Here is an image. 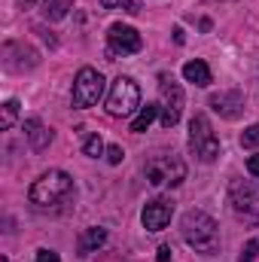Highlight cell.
<instances>
[{
	"mask_svg": "<svg viewBox=\"0 0 259 262\" xmlns=\"http://www.w3.org/2000/svg\"><path fill=\"white\" fill-rule=\"evenodd\" d=\"M180 232H183V241L198 253H217L220 247V226L204 210H186L180 220Z\"/></svg>",
	"mask_w": 259,
	"mask_h": 262,
	"instance_id": "1",
	"label": "cell"
},
{
	"mask_svg": "<svg viewBox=\"0 0 259 262\" xmlns=\"http://www.w3.org/2000/svg\"><path fill=\"white\" fill-rule=\"evenodd\" d=\"M143 177L153 189H168V186H180L186 180V165L180 156L174 152H153L143 165Z\"/></svg>",
	"mask_w": 259,
	"mask_h": 262,
	"instance_id": "2",
	"label": "cell"
},
{
	"mask_svg": "<svg viewBox=\"0 0 259 262\" xmlns=\"http://www.w3.org/2000/svg\"><path fill=\"white\" fill-rule=\"evenodd\" d=\"M70 192H73V177L70 174H64V171H46L40 180H34L28 198L37 207H55V204L67 201Z\"/></svg>",
	"mask_w": 259,
	"mask_h": 262,
	"instance_id": "3",
	"label": "cell"
},
{
	"mask_svg": "<svg viewBox=\"0 0 259 262\" xmlns=\"http://www.w3.org/2000/svg\"><path fill=\"white\" fill-rule=\"evenodd\" d=\"M189 149H192L195 159L204 162V165H210L220 156V140H217V134L210 128V119L204 113L192 116V122H189Z\"/></svg>",
	"mask_w": 259,
	"mask_h": 262,
	"instance_id": "4",
	"label": "cell"
},
{
	"mask_svg": "<svg viewBox=\"0 0 259 262\" xmlns=\"http://www.w3.org/2000/svg\"><path fill=\"white\" fill-rule=\"evenodd\" d=\"M140 107V89H137V82L131 79V76H119V79H113V85H110V95H107V113L110 116H131L134 110Z\"/></svg>",
	"mask_w": 259,
	"mask_h": 262,
	"instance_id": "5",
	"label": "cell"
},
{
	"mask_svg": "<svg viewBox=\"0 0 259 262\" xmlns=\"http://www.w3.org/2000/svg\"><path fill=\"white\" fill-rule=\"evenodd\" d=\"M70 98H73V107H79V110L95 107V104L104 98V76H101L95 67H82V70L76 73V79H73Z\"/></svg>",
	"mask_w": 259,
	"mask_h": 262,
	"instance_id": "6",
	"label": "cell"
},
{
	"mask_svg": "<svg viewBox=\"0 0 259 262\" xmlns=\"http://www.w3.org/2000/svg\"><path fill=\"white\" fill-rule=\"evenodd\" d=\"M159 104H162V125L174 128L183 116V89L171 76H159Z\"/></svg>",
	"mask_w": 259,
	"mask_h": 262,
	"instance_id": "7",
	"label": "cell"
},
{
	"mask_svg": "<svg viewBox=\"0 0 259 262\" xmlns=\"http://www.w3.org/2000/svg\"><path fill=\"white\" fill-rule=\"evenodd\" d=\"M229 204L238 216H244L247 223L259 220V189L247 180H232L229 186Z\"/></svg>",
	"mask_w": 259,
	"mask_h": 262,
	"instance_id": "8",
	"label": "cell"
},
{
	"mask_svg": "<svg viewBox=\"0 0 259 262\" xmlns=\"http://www.w3.org/2000/svg\"><path fill=\"white\" fill-rule=\"evenodd\" d=\"M171 216H174V201L171 198H153V201H146L140 223L146 232H162V229H168Z\"/></svg>",
	"mask_w": 259,
	"mask_h": 262,
	"instance_id": "9",
	"label": "cell"
},
{
	"mask_svg": "<svg viewBox=\"0 0 259 262\" xmlns=\"http://www.w3.org/2000/svg\"><path fill=\"white\" fill-rule=\"evenodd\" d=\"M107 43H110V55H134L143 46L140 34L131 25H113L107 31Z\"/></svg>",
	"mask_w": 259,
	"mask_h": 262,
	"instance_id": "10",
	"label": "cell"
},
{
	"mask_svg": "<svg viewBox=\"0 0 259 262\" xmlns=\"http://www.w3.org/2000/svg\"><path fill=\"white\" fill-rule=\"evenodd\" d=\"M210 107L213 113H220L223 119H238L244 113V95L241 92H220L210 95Z\"/></svg>",
	"mask_w": 259,
	"mask_h": 262,
	"instance_id": "11",
	"label": "cell"
},
{
	"mask_svg": "<svg viewBox=\"0 0 259 262\" xmlns=\"http://www.w3.org/2000/svg\"><path fill=\"white\" fill-rule=\"evenodd\" d=\"M25 137L31 140V146H34L37 152H43V149L52 143V131L46 128L40 119H28V122H25Z\"/></svg>",
	"mask_w": 259,
	"mask_h": 262,
	"instance_id": "12",
	"label": "cell"
},
{
	"mask_svg": "<svg viewBox=\"0 0 259 262\" xmlns=\"http://www.w3.org/2000/svg\"><path fill=\"white\" fill-rule=\"evenodd\" d=\"M183 76H186V82H192V85H201V89L213 82V76H210V67L204 64V61H198V58L183 64Z\"/></svg>",
	"mask_w": 259,
	"mask_h": 262,
	"instance_id": "13",
	"label": "cell"
},
{
	"mask_svg": "<svg viewBox=\"0 0 259 262\" xmlns=\"http://www.w3.org/2000/svg\"><path fill=\"white\" fill-rule=\"evenodd\" d=\"M104 244H107V229H101V226H92L79 235V253H92Z\"/></svg>",
	"mask_w": 259,
	"mask_h": 262,
	"instance_id": "14",
	"label": "cell"
},
{
	"mask_svg": "<svg viewBox=\"0 0 259 262\" xmlns=\"http://www.w3.org/2000/svg\"><path fill=\"white\" fill-rule=\"evenodd\" d=\"M156 116H162V104H146V107H140V113L131 119V131H134V134L146 131L149 125H153Z\"/></svg>",
	"mask_w": 259,
	"mask_h": 262,
	"instance_id": "15",
	"label": "cell"
},
{
	"mask_svg": "<svg viewBox=\"0 0 259 262\" xmlns=\"http://www.w3.org/2000/svg\"><path fill=\"white\" fill-rule=\"evenodd\" d=\"M70 6H73L70 0H43V3H40V12H43V18H49V21H58V18L67 15Z\"/></svg>",
	"mask_w": 259,
	"mask_h": 262,
	"instance_id": "16",
	"label": "cell"
},
{
	"mask_svg": "<svg viewBox=\"0 0 259 262\" xmlns=\"http://www.w3.org/2000/svg\"><path fill=\"white\" fill-rule=\"evenodd\" d=\"M15 119H18V101L12 98V101H6L3 104V116H0V128L9 131L12 125H15Z\"/></svg>",
	"mask_w": 259,
	"mask_h": 262,
	"instance_id": "17",
	"label": "cell"
},
{
	"mask_svg": "<svg viewBox=\"0 0 259 262\" xmlns=\"http://www.w3.org/2000/svg\"><path fill=\"white\" fill-rule=\"evenodd\" d=\"M82 152H85L89 159H98V156H104V140H101L98 134H89V137H85V143H82Z\"/></svg>",
	"mask_w": 259,
	"mask_h": 262,
	"instance_id": "18",
	"label": "cell"
},
{
	"mask_svg": "<svg viewBox=\"0 0 259 262\" xmlns=\"http://www.w3.org/2000/svg\"><path fill=\"white\" fill-rule=\"evenodd\" d=\"M241 146H247V149H256L259 146V122L250 125V128H244V134H241Z\"/></svg>",
	"mask_w": 259,
	"mask_h": 262,
	"instance_id": "19",
	"label": "cell"
},
{
	"mask_svg": "<svg viewBox=\"0 0 259 262\" xmlns=\"http://www.w3.org/2000/svg\"><path fill=\"white\" fill-rule=\"evenodd\" d=\"M259 256V241H250L244 250H241V256H238V262H253Z\"/></svg>",
	"mask_w": 259,
	"mask_h": 262,
	"instance_id": "20",
	"label": "cell"
},
{
	"mask_svg": "<svg viewBox=\"0 0 259 262\" xmlns=\"http://www.w3.org/2000/svg\"><path fill=\"white\" fill-rule=\"evenodd\" d=\"M122 156H125V152H122V146H107V162H110V165H119V162H122Z\"/></svg>",
	"mask_w": 259,
	"mask_h": 262,
	"instance_id": "21",
	"label": "cell"
},
{
	"mask_svg": "<svg viewBox=\"0 0 259 262\" xmlns=\"http://www.w3.org/2000/svg\"><path fill=\"white\" fill-rule=\"evenodd\" d=\"M34 262H58V253L55 250H37V259Z\"/></svg>",
	"mask_w": 259,
	"mask_h": 262,
	"instance_id": "22",
	"label": "cell"
},
{
	"mask_svg": "<svg viewBox=\"0 0 259 262\" xmlns=\"http://www.w3.org/2000/svg\"><path fill=\"white\" fill-rule=\"evenodd\" d=\"M247 171L259 180V156H250V159H247Z\"/></svg>",
	"mask_w": 259,
	"mask_h": 262,
	"instance_id": "23",
	"label": "cell"
},
{
	"mask_svg": "<svg viewBox=\"0 0 259 262\" xmlns=\"http://www.w3.org/2000/svg\"><path fill=\"white\" fill-rule=\"evenodd\" d=\"M125 3H128V0H101V6H104V9H113V6H125Z\"/></svg>",
	"mask_w": 259,
	"mask_h": 262,
	"instance_id": "24",
	"label": "cell"
},
{
	"mask_svg": "<svg viewBox=\"0 0 259 262\" xmlns=\"http://www.w3.org/2000/svg\"><path fill=\"white\" fill-rule=\"evenodd\" d=\"M171 259V247H159V262H168Z\"/></svg>",
	"mask_w": 259,
	"mask_h": 262,
	"instance_id": "25",
	"label": "cell"
},
{
	"mask_svg": "<svg viewBox=\"0 0 259 262\" xmlns=\"http://www.w3.org/2000/svg\"><path fill=\"white\" fill-rule=\"evenodd\" d=\"M25 3H34V0H25Z\"/></svg>",
	"mask_w": 259,
	"mask_h": 262,
	"instance_id": "26",
	"label": "cell"
}]
</instances>
